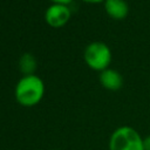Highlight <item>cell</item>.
Segmentation results:
<instances>
[{
	"mask_svg": "<svg viewBox=\"0 0 150 150\" xmlns=\"http://www.w3.org/2000/svg\"><path fill=\"white\" fill-rule=\"evenodd\" d=\"M45 94V83L35 74L23 75L16 83L14 95L19 104L33 107L38 104Z\"/></svg>",
	"mask_w": 150,
	"mask_h": 150,
	"instance_id": "cell-1",
	"label": "cell"
},
{
	"mask_svg": "<svg viewBox=\"0 0 150 150\" xmlns=\"http://www.w3.org/2000/svg\"><path fill=\"white\" fill-rule=\"evenodd\" d=\"M144 137L130 125L116 128L109 137V150H144Z\"/></svg>",
	"mask_w": 150,
	"mask_h": 150,
	"instance_id": "cell-2",
	"label": "cell"
},
{
	"mask_svg": "<svg viewBox=\"0 0 150 150\" xmlns=\"http://www.w3.org/2000/svg\"><path fill=\"white\" fill-rule=\"evenodd\" d=\"M86 64L96 71H103L104 69L109 68L112 59L110 47L102 42V41H94L90 42L83 53Z\"/></svg>",
	"mask_w": 150,
	"mask_h": 150,
	"instance_id": "cell-3",
	"label": "cell"
},
{
	"mask_svg": "<svg viewBox=\"0 0 150 150\" xmlns=\"http://www.w3.org/2000/svg\"><path fill=\"white\" fill-rule=\"evenodd\" d=\"M70 14L71 13L68 5L53 4L47 8L45 13V20L50 27L60 28L68 22V20L70 19Z\"/></svg>",
	"mask_w": 150,
	"mask_h": 150,
	"instance_id": "cell-4",
	"label": "cell"
},
{
	"mask_svg": "<svg viewBox=\"0 0 150 150\" xmlns=\"http://www.w3.org/2000/svg\"><path fill=\"white\" fill-rule=\"evenodd\" d=\"M101 86L109 91H117L123 87V76L112 68H107L100 73Z\"/></svg>",
	"mask_w": 150,
	"mask_h": 150,
	"instance_id": "cell-5",
	"label": "cell"
},
{
	"mask_svg": "<svg viewBox=\"0 0 150 150\" xmlns=\"http://www.w3.org/2000/svg\"><path fill=\"white\" fill-rule=\"evenodd\" d=\"M103 6L108 16L114 20H123L129 14V5L125 0H105Z\"/></svg>",
	"mask_w": 150,
	"mask_h": 150,
	"instance_id": "cell-6",
	"label": "cell"
},
{
	"mask_svg": "<svg viewBox=\"0 0 150 150\" xmlns=\"http://www.w3.org/2000/svg\"><path fill=\"white\" fill-rule=\"evenodd\" d=\"M36 66H38V62H36V59L29 54V53H26L21 56L20 61H19V67L21 69V71L25 74V75H30V74H34L35 69H36Z\"/></svg>",
	"mask_w": 150,
	"mask_h": 150,
	"instance_id": "cell-7",
	"label": "cell"
},
{
	"mask_svg": "<svg viewBox=\"0 0 150 150\" xmlns=\"http://www.w3.org/2000/svg\"><path fill=\"white\" fill-rule=\"evenodd\" d=\"M143 144H144V150H150V135L144 137Z\"/></svg>",
	"mask_w": 150,
	"mask_h": 150,
	"instance_id": "cell-8",
	"label": "cell"
},
{
	"mask_svg": "<svg viewBox=\"0 0 150 150\" xmlns=\"http://www.w3.org/2000/svg\"><path fill=\"white\" fill-rule=\"evenodd\" d=\"M53 4H61V5H69L73 0H50Z\"/></svg>",
	"mask_w": 150,
	"mask_h": 150,
	"instance_id": "cell-9",
	"label": "cell"
},
{
	"mask_svg": "<svg viewBox=\"0 0 150 150\" xmlns=\"http://www.w3.org/2000/svg\"><path fill=\"white\" fill-rule=\"evenodd\" d=\"M84 2H88V4H100V2H104L105 0H82Z\"/></svg>",
	"mask_w": 150,
	"mask_h": 150,
	"instance_id": "cell-10",
	"label": "cell"
},
{
	"mask_svg": "<svg viewBox=\"0 0 150 150\" xmlns=\"http://www.w3.org/2000/svg\"><path fill=\"white\" fill-rule=\"evenodd\" d=\"M57 150H62V149H57Z\"/></svg>",
	"mask_w": 150,
	"mask_h": 150,
	"instance_id": "cell-11",
	"label": "cell"
}]
</instances>
